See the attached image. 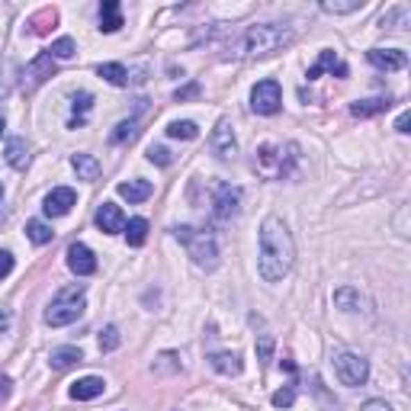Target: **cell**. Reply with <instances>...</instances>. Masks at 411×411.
<instances>
[{
	"label": "cell",
	"instance_id": "obj_25",
	"mask_svg": "<svg viewBox=\"0 0 411 411\" xmlns=\"http://www.w3.org/2000/svg\"><path fill=\"white\" fill-rule=\"evenodd\" d=\"M26 235H29V241H33V244H49L55 232H51V228L45 225V222L33 218V222H26Z\"/></svg>",
	"mask_w": 411,
	"mask_h": 411
},
{
	"label": "cell",
	"instance_id": "obj_43",
	"mask_svg": "<svg viewBox=\"0 0 411 411\" xmlns=\"http://www.w3.org/2000/svg\"><path fill=\"white\" fill-rule=\"evenodd\" d=\"M395 129H398V132H408V113H402V116H398V122H395Z\"/></svg>",
	"mask_w": 411,
	"mask_h": 411
},
{
	"label": "cell",
	"instance_id": "obj_18",
	"mask_svg": "<svg viewBox=\"0 0 411 411\" xmlns=\"http://www.w3.org/2000/svg\"><path fill=\"white\" fill-rule=\"evenodd\" d=\"M321 71H337V74L344 77V74H347V65H341V61H337L335 51H321L319 61H315V65L309 67V81H315V77H319Z\"/></svg>",
	"mask_w": 411,
	"mask_h": 411
},
{
	"label": "cell",
	"instance_id": "obj_2",
	"mask_svg": "<svg viewBox=\"0 0 411 411\" xmlns=\"http://www.w3.org/2000/svg\"><path fill=\"white\" fill-rule=\"evenodd\" d=\"M289 42H293V29H286V26H277V23L251 26L244 33L241 45H238V55L241 58H267L273 51L286 49Z\"/></svg>",
	"mask_w": 411,
	"mask_h": 411
},
{
	"label": "cell",
	"instance_id": "obj_27",
	"mask_svg": "<svg viewBox=\"0 0 411 411\" xmlns=\"http://www.w3.org/2000/svg\"><path fill=\"white\" fill-rule=\"evenodd\" d=\"M168 135L170 138H200V129H196V122H190V119H184V122H170L168 126Z\"/></svg>",
	"mask_w": 411,
	"mask_h": 411
},
{
	"label": "cell",
	"instance_id": "obj_41",
	"mask_svg": "<svg viewBox=\"0 0 411 411\" xmlns=\"http://www.w3.org/2000/svg\"><path fill=\"white\" fill-rule=\"evenodd\" d=\"M190 97H200V84H186L177 90V100H190Z\"/></svg>",
	"mask_w": 411,
	"mask_h": 411
},
{
	"label": "cell",
	"instance_id": "obj_24",
	"mask_svg": "<svg viewBox=\"0 0 411 411\" xmlns=\"http://www.w3.org/2000/svg\"><path fill=\"white\" fill-rule=\"evenodd\" d=\"M122 232H126V241L132 244V248H142L145 238H148V222H145V218H132Z\"/></svg>",
	"mask_w": 411,
	"mask_h": 411
},
{
	"label": "cell",
	"instance_id": "obj_32",
	"mask_svg": "<svg viewBox=\"0 0 411 411\" xmlns=\"http://www.w3.org/2000/svg\"><path fill=\"white\" fill-rule=\"evenodd\" d=\"M49 55L51 58H61V61H67V58H74V39H67V35H61L58 42L49 49Z\"/></svg>",
	"mask_w": 411,
	"mask_h": 411
},
{
	"label": "cell",
	"instance_id": "obj_1",
	"mask_svg": "<svg viewBox=\"0 0 411 411\" xmlns=\"http://www.w3.org/2000/svg\"><path fill=\"white\" fill-rule=\"evenodd\" d=\"M296 260V248H293V235L286 232L283 218L267 216L260 225V251H257V270L267 283H280V280L293 270Z\"/></svg>",
	"mask_w": 411,
	"mask_h": 411
},
{
	"label": "cell",
	"instance_id": "obj_44",
	"mask_svg": "<svg viewBox=\"0 0 411 411\" xmlns=\"http://www.w3.org/2000/svg\"><path fill=\"white\" fill-rule=\"evenodd\" d=\"M0 135H3V116H0Z\"/></svg>",
	"mask_w": 411,
	"mask_h": 411
},
{
	"label": "cell",
	"instance_id": "obj_26",
	"mask_svg": "<svg viewBox=\"0 0 411 411\" xmlns=\"http://www.w3.org/2000/svg\"><path fill=\"white\" fill-rule=\"evenodd\" d=\"M335 305L344 312H357L360 309V293L357 289H350V286H344V289H337L335 293Z\"/></svg>",
	"mask_w": 411,
	"mask_h": 411
},
{
	"label": "cell",
	"instance_id": "obj_6",
	"mask_svg": "<svg viewBox=\"0 0 411 411\" xmlns=\"http://www.w3.org/2000/svg\"><path fill=\"white\" fill-rule=\"evenodd\" d=\"M280 103H283V90H280V84L273 81V77L260 81V84L251 90V109L260 113V116H273V113H280Z\"/></svg>",
	"mask_w": 411,
	"mask_h": 411
},
{
	"label": "cell",
	"instance_id": "obj_36",
	"mask_svg": "<svg viewBox=\"0 0 411 411\" xmlns=\"http://www.w3.org/2000/svg\"><path fill=\"white\" fill-rule=\"evenodd\" d=\"M148 161H152V164H161V168H168L170 152L168 148H161V145H152V148H148Z\"/></svg>",
	"mask_w": 411,
	"mask_h": 411
},
{
	"label": "cell",
	"instance_id": "obj_35",
	"mask_svg": "<svg viewBox=\"0 0 411 411\" xmlns=\"http://www.w3.org/2000/svg\"><path fill=\"white\" fill-rule=\"evenodd\" d=\"M360 7H363V0H350V3H331V0H325L321 3L325 13H353V10H360Z\"/></svg>",
	"mask_w": 411,
	"mask_h": 411
},
{
	"label": "cell",
	"instance_id": "obj_9",
	"mask_svg": "<svg viewBox=\"0 0 411 411\" xmlns=\"http://www.w3.org/2000/svg\"><path fill=\"white\" fill-rule=\"evenodd\" d=\"M51 74H55V58H51L49 51H42V55H39L35 61H29V65H26V71H23V87H26V90H35V87L45 84Z\"/></svg>",
	"mask_w": 411,
	"mask_h": 411
},
{
	"label": "cell",
	"instance_id": "obj_38",
	"mask_svg": "<svg viewBox=\"0 0 411 411\" xmlns=\"http://www.w3.org/2000/svg\"><path fill=\"white\" fill-rule=\"evenodd\" d=\"M257 353H260V360H270V357H273V337H270V335H260Z\"/></svg>",
	"mask_w": 411,
	"mask_h": 411
},
{
	"label": "cell",
	"instance_id": "obj_28",
	"mask_svg": "<svg viewBox=\"0 0 411 411\" xmlns=\"http://www.w3.org/2000/svg\"><path fill=\"white\" fill-rule=\"evenodd\" d=\"M13 77H17V67H13V61L10 58H3L0 61V100L13 90Z\"/></svg>",
	"mask_w": 411,
	"mask_h": 411
},
{
	"label": "cell",
	"instance_id": "obj_30",
	"mask_svg": "<svg viewBox=\"0 0 411 411\" xmlns=\"http://www.w3.org/2000/svg\"><path fill=\"white\" fill-rule=\"evenodd\" d=\"M386 106H389L386 100H360V103H353L350 106V113L363 119V116H376V113H382Z\"/></svg>",
	"mask_w": 411,
	"mask_h": 411
},
{
	"label": "cell",
	"instance_id": "obj_16",
	"mask_svg": "<svg viewBox=\"0 0 411 411\" xmlns=\"http://www.w3.org/2000/svg\"><path fill=\"white\" fill-rule=\"evenodd\" d=\"M116 190H119V196L129 200V202H145L148 196H152L154 186L148 184V180H126V184H119Z\"/></svg>",
	"mask_w": 411,
	"mask_h": 411
},
{
	"label": "cell",
	"instance_id": "obj_40",
	"mask_svg": "<svg viewBox=\"0 0 411 411\" xmlns=\"http://www.w3.org/2000/svg\"><path fill=\"white\" fill-rule=\"evenodd\" d=\"M360 411H392V405H389V402H382V398H369V402L363 405Z\"/></svg>",
	"mask_w": 411,
	"mask_h": 411
},
{
	"label": "cell",
	"instance_id": "obj_29",
	"mask_svg": "<svg viewBox=\"0 0 411 411\" xmlns=\"http://www.w3.org/2000/svg\"><path fill=\"white\" fill-rule=\"evenodd\" d=\"M90 103H93V97L87 90H81L74 97V116H71V126H81L87 119V109H90Z\"/></svg>",
	"mask_w": 411,
	"mask_h": 411
},
{
	"label": "cell",
	"instance_id": "obj_19",
	"mask_svg": "<svg viewBox=\"0 0 411 411\" xmlns=\"http://www.w3.org/2000/svg\"><path fill=\"white\" fill-rule=\"evenodd\" d=\"M71 164H74V170H77V177H81V180H97V177H100V161L93 158V154H74V158H71Z\"/></svg>",
	"mask_w": 411,
	"mask_h": 411
},
{
	"label": "cell",
	"instance_id": "obj_45",
	"mask_svg": "<svg viewBox=\"0 0 411 411\" xmlns=\"http://www.w3.org/2000/svg\"><path fill=\"white\" fill-rule=\"evenodd\" d=\"M0 200H3V186H0Z\"/></svg>",
	"mask_w": 411,
	"mask_h": 411
},
{
	"label": "cell",
	"instance_id": "obj_34",
	"mask_svg": "<svg viewBox=\"0 0 411 411\" xmlns=\"http://www.w3.org/2000/svg\"><path fill=\"white\" fill-rule=\"evenodd\" d=\"M119 341H122V337H119V328H116V325H109L106 331L100 335V350H116Z\"/></svg>",
	"mask_w": 411,
	"mask_h": 411
},
{
	"label": "cell",
	"instance_id": "obj_3",
	"mask_svg": "<svg viewBox=\"0 0 411 411\" xmlns=\"http://www.w3.org/2000/svg\"><path fill=\"white\" fill-rule=\"evenodd\" d=\"M174 235L186 244V251H190V257H193L196 267L212 270L218 264V244H216V238H212L209 232H200V228H190V225H177Z\"/></svg>",
	"mask_w": 411,
	"mask_h": 411
},
{
	"label": "cell",
	"instance_id": "obj_21",
	"mask_svg": "<svg viewBox=\"0 0 411 411\" xmlns=\"http://www.w3.org/2000/svg\"><path fill=\"white\" fill-rule=\"evenodd\" d=\"M209 363H212V369L225 373V376H238L241 373V357L238 353H212Z\"/></svg>",
	"mask_w": 411,
	"mask_h": 411
},
{
	"label": "cell",
	"instance_id": "obj_31",
	"mask_svg": "<svg viewBox=\"0 0 411 411\" xmlns=\"http://www.w3.org/2000/svg\"><path fill=\"white\" fill-rule=\"evenodd\" d=\"M49 26H55V10H42L39 17L29 19V33L42 35V33H49Z\"/></svg>",
	"mask_w": 411,
	"mask_h": 411
},
{
	"label": "cell",
	"instance_id": "obj_12",
	"mask_svg": "<svg viewBox=\"0 0 411 411\" xmlns=\"http://www.w3.org/2000/svg\"><path fill=\"white\" fill-rule=\"evenodd\" d=\"M67 267L74 270L77 277H90V273H97V257H93V251L87 244L77 241L67 248Z\"/></svg>",
	"mask_w": 411,
	"mask_h": 411
},
{
	"label": "cell",
	"instance_id": "obj_22",
	"mask_svg": "<svg viewBox=\"0 0 411 411\" xmlns=\"http://www.w3.org/2000/svg\"><path fill=\"white\" fill-rule=\"evenodd\" d=\"M81 360H84V353L77 350V347H58V350H51V366L55 369H67Z\"/></svg>",
	"mask_w": 411,
	"mask_h": 411
},
{
	"label": "cell",
	"instance_id": "obj_23",
	"mask_svg": "<svg viewBox=\"0 0 411 411\" xmlns=\"http://www.w3.org/2000/svg\"><path fill=\"white\" fill-rule=\"evenodd\" d=\"M97 74H100L103 81H109L113 87H126L129 84V71L122 65H100L97 67Z\"/></svg>",
	"mask_w": 411,
	"mask_h": 411
},
{
	"label": "cell",
	"instance_id": "obj_4",
	"mask_svg": "<svg viewBox=\"0 0 411 411\" xmlns=\"http://www.w3.org/2000/svg\"><path fill=\"white\" fill-rule=\"evenodd\" d=\"M84 286H71V289H61L55 299H51V305L45 309V321H49L51 328H61V325H71V321H77L81 315H84Z\"/></svg>",
	"mask_w": 411,
	"mask_h": 411
},
{
	"label": "cell",
	"instance_id": "obj_33",
	"mask_svg": "<svg viewBox=\"0 0 411 411\" xmlns=\"http://www.w3.org/2000/svg\"><path fill=\"white\" fill-rule=\"evenodd\" d=\"M138 135V119H129V122H119L116 132H113V142H132Z\"/></svg>",
	"mask_w": 411,
	"mask_h": 411
},
{
	"label": "cell",
	"instance_id": "obj_37",
	"mask_svg": "<svg viewBox=\"0 0 411 411\" xmlns=\"http://www.w3.org/2000/svg\"><path fill=\"white\" fill-rule=\"evenodd\" d=\"M293 402H296V389L293 386H286V389H280V392H273V405H277V408H289Z\"/></svg>",
	"mask_w": 411,
	"mask_h": 411
},
{
	"label": "cell",
	"instance_id": "obj_17",
	"mask_svg": "<svg viewBox=\"0 0 411 411\" xmlns=\"http://www.w3.org/2000/svg\"><path fill=\"white\" fill-rule=\"evenodd\" d=\"M122 26V10H119L116 0H103L100 3V29L103 33H116Z\"/></svg>",
	"mask_w": 411,
	"mask_h": 411
},
{
	"label": "cell",
	"instance_id": "obj_11",
	"mask_svg": "<svg viewBox=\"0 0 411 411\" xmlns=\"http://www.w3.org/2000/svg\"><path fill=\"white\" fill-rule=\"evenodd\" d=\"M74 202H77V196H74V190H71V186H55V190L45 196L42 209H45V216L58 218V216H67Z\"/></svg>",
	"mask_w": 411,
	"mask_h": 411
},
{
	"label": "cell",
	"instance_id": "obj_10",
	"mask_svg": "<svg viewBox=\"0 0 411 411\" xmlns=\"http://www.w3.org/2000/svg\"><path fill=\"white\" fill-rule=\"evenodd\" d=\"M235 152H238V142H235V132H232V122L218 119L216 132H212V154L218 161H228V158H235Z\"/></svg>",
	"mask_w": 411,
	"mask_h": 411
},
{
	"label": "cell",
	"instance_id": "obj_15",
	"mask_svg": "<svg viewBox=\"0 0 411 411\" xmlns=\"http://www.w3.org/2000/svg\"><path fill=\"white\" fill-rule=\"evenodd\" d=\"M103 389H106V382H103L100 376H84L71 386V398H77V402H90V398L103 395Z\"/></svg>",
	"mask_w": 411,
	"mask_h": 411
},
{
	"label": "cell",
	"instance_id": "obj_39",
	"mask_svg": "<svg viewBox=\"0 0 411 411\" xmlns=\"http://www.w3.org/2000/svg\"><path fill=\"white\" fill-rule=\"evenodd\" d=\"M10 270H13V254L10 251H0V280L10 277Z\"/></svg>",
	"mask_w": 411,
	"mask_h": 411
},
{
	"label": "cell",
	"instance_id": "obj_5",
	"mask_svg": "<svg viewBox=\"0 0 411 411\" xmlns=\"http://www.w3.org/2000/svg\"><path fill=\"white\" fill-rule=\"evenodd\" d=\"M296 152H299L296 145H264L257 152V170L264 177H270V180H280V177L293 170L296 158H299Z\"/></svg>",
	"mask_w": 411,
	"mask_h": 411
},
{
	"label": "cell",
	"instance_id": "obj_20",
	"mask_svg": "<svg viewBox=\"0 0 411 411\" xmlns=\"http://www.w3.org/2000/svg\"><path fill=\"white\" fill-rule=\"evenodd\" d=\"M7 164L10 168H17V170H23L26 164H29V148H26V142L23 138H10L7 142Z\"/></svg>",
	"mask_w": 411,
	"mask_h": 411
},
{
	"label": "cell",
	"instance_id": "obj_14",
	"mask_svg": "<svg viewBox=\"0 0 411 411\" xmlns=\"http://www.w3.org/2000/svg\"><path fill=\"white\" fill-rule=\"evenodd\" d=\"M97 225H100V232H106V235H116V232H122V228H126V216H122V209H119V206H113V202H103L100 209H97Z\"/></svg>",
	"mask_w": 411,
	"mask_h": 411
},
{
	"label": "cell",
	"instance_id": "obj_13",
	"mask_svg": "<svg viewBox=\"0 0 411 411\" xmlns=\"http://www.w3.org/2000/svg\"><path fill=\"white\" fill-rule=\"evenodd\" d=\"M366 58L376 67H382V71H402L408 65V55L398 49H373V51H366Z\"/></svg>",
	"mask_w": 411,
	"mask_h": 411
},
{
	"label": "cell",
	"instance_id": "obj_42",
	"mask_svg": "<svg viewBox=\"0 0 411 411\" xmlns=\"http://www.w3.org/2000/svg\"><path fill=\"white\" fill-rule=\"evenodd\" d=\"M7 395H10V379H7V376H0V402H3Z\"/></svg>",
	"mask_w": 411,
	"mask_h": 411
},
{
	"label": "cell",
	"instance_id": "obj_8",
	"mask_svg": "<svg viewBox=\"0 0 411 411\" xmlns=\"http://www.w3.org/2000/svg\"><path fill=\"white\" fill-rule=\"evenodd\" d=\"M238 206H241V190L232 184H216V190H212V216L218 222H228V218L238 216Z\"/></svg>",
	"mask_w": 411,
	"mask_h": 411
},
{
	"label": "cell",
	"instance_id": "obj_7",
	"mask_svg": "<svg viewBox=\"0 0 411 411\" xmlns=\"http://www.w3.org/2000/svg\"><path fill=\"white\" fill-rule=\"evenodd\" d=\"M335 369H337V379L344 382V386H363L369 376V366L363 357H357V353H337L335 357Z\"/></svg>",
	"mask_w": 411,
	"mask_h": 411
}]
</instances>
